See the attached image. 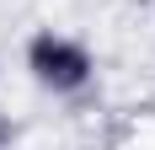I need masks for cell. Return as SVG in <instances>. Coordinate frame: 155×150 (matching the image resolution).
I'll use <instances>...</instances> for the list:
<instances>
[{"label": "cell", "mask_w": 155, "mask_h": 150, "mask_svg": "<svg viewBox=\"0 0 155 150\" xmlns=\"http://www.w3.org/2000/svg\"><path fill=\"white\" fill-rule=\"evenodd\" d=\"M21 70L27 80L43 97L54 102H80V97H91L96 91V48L80 38V32H64V27H38L27 32V43H21Z\"/></svg>", "instance_id": "1"}]
</instances>
